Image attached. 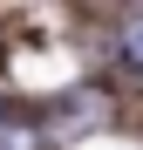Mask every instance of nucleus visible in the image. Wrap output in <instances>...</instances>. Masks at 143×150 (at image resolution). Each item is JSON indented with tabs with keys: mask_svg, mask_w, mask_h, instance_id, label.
Listing matches in <instances>:
<instances>
[{
	"mask_svg": "<svg viewBox=\"0 0 143 150\" xmlns=\"http://www.w3.org/2000/svg\"><path fill=\"white\" fill-rule=\"evenodd\" d=\"M48 137L34 130V123H20V116H0V150H41Z\"/></svg>",
	"mask_w": 143,
	"mask_h": 150,
	"instance_id": "obj_1",
	"label": "nucleus"
},
{
	"mask_svg": "<svg viewBox=\"0 0 143 150\" xmlns=\"http://www.w3.org/2000/svg\"><path fill=\"white\" fill-rule=\"evenodd\" d=\"M123 62L143 68V21H130V28H123Z\"/></svg>",
	"mask_w": 143,
	"mask_h": 150,
	"instance_id": "obj_2",
	"label": "nucleus"
}]
</instances>
